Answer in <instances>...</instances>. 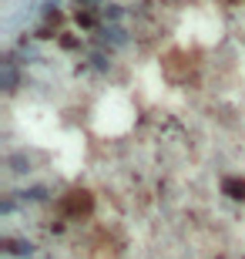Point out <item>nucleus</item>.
I'll return each mask as SVG.
<instances>
[{"label":"nucleus","mask_w":245,"mask_h":259,"mask_svg":"<svg viewBox=\"0 0 245 259\" xmlns=\"http://www.w3.org/2000/svg\"><path fill=\"white\" fill-rule=\"evenodd\" d=\"M222 192L238 202V199H245V182L242 179H225V182H222Z\"/></svg>","instance_id":"nucleus-4"},{"label":"nucleus","mask_w":245,"mask_h":259,"mask_svg":"<svg viewBox=\"0 0 245 259\" xmlns=\"http://www.w3.org/2000/svg\"><path fill=\"white\" fill-rule=\"evenodd\" d=\"M101 44H111V48H124V44H128V30L118 27V24H104V27H101Z\"/></svg>","instance_id":"nucleus-1"},{"label":"nucleus","mask_w":245,"mask_h":259,"mask_svg":"<svg viewBox=\"0 0 245 259\" xmlns=\"http://www.w3.org/2000/svg\"><path fill=\"white\" fill-rule=\"evenodd\" d=\"M87 209H91V199H87V192H74V199L67 202V212H74V215H77V212H87Z\"/></svg>","instance_id":"nucleus-5"},{"label":"nucleus","mask_w":245,"mask_h":259,"mask_svg":"<svg viewBox=\"0 0 245 259\" xmlns=\"http://www.w3.org/2000/svg\"><path fill=\"white\" fill-rule=\"evenodd\" d=\"M4 246H7V249L4 252H10V256H34V242H4Z\"/></svg>","instance_id":"nucleus-6"},{"label":"nucleus","mask_w":245,"mask_h":259,"mask_svg":"<svg viewBox=\"0 0 245 259\" xmlns=\"http://www.w3.org/2000/svg\"><path fill=\"white\" fill-rule=\"evenodd\" d=\"M0 71H4V91H14L17 88V61L7 54V58L0 61Z\"/></svg>","instance_id":"nucleus-2"},{"label":"nucleus","mask_w":245,"mask_h":259,"mask_svg":"<svg viewBox=\"0 0 245 259\" xmlns=\"http://www.w3.org/2000/svg\"><path fill=\"white\" fill-rule=\"evenodd\" d=\"M61 7V0H44V10H57Z\"/></svg>","instance_id":"nucleus-7"},{"label":"nucleus","mask_w":245,"mask_h":259,"mask_svg":"<svg viewBox=\"0 0 245 259\" xmlns=\"http://www.w3.org/2000/svg\"><path fill=\"white\" fill-rule=\"evenodd\" d=\"M97 14H101V20H104V24H118V20L124 17L121 4H101V7H97Z\"/></svg>","instance_id":"nucleus-3"}]
</instances>
